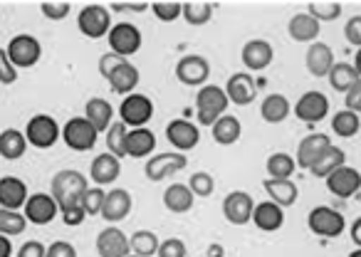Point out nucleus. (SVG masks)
<instances>
[{"instance_id":"9d476101","label":"nucleus","mask_w":361,"mask_h":257,"mask_svg":"<svg viewBox=\"0 0 361 257\" xmlns=\"http://www.w3.org/2000/svg\"><path fill=\"white\" fill-rule=\"evenodd\" d=\"M186 166H188V158L183 156V153L164 151V153H156V156H151L149 161H146L144 173L149 181L159 183V181H164V178L173 176V173L183 171Z\"/></svg>"},{"instance_id":"58836bf2","label":"nucleus","mask_w":361,"mask_h":257,"mask_svg":"<svg viewBox=\"0 0 361 257\" xmlns=\"http://www.w3.org/2000/svg\"><path fill=\"white\" fill-rule=\"evenodd\" d=\"M361 129V119L356 111H349V109H341L334 114V119H331V132L336 134V137L341 139H351L356 137Z\"/></svg>"},{"instance_id":"72a5a7b5","label":"nucleus","mask_w":361,"mask_h":257,"mask_svg":"<svg viewBox=\"0 0 361 257\" xmlns=\"http://www.w3.org/2000/svg\"><path fill=\"white\" fill-rule=\"evenodd\" d=\"M211 129H213V142L221 144V146H233V144H235L238 139H240V134H243L240 121H238L233 114L221 116V119H218Z\"/></svg>"},{"instance_id":"ea45409f","label":"nucleus","mask_w":361,"mask_h":257,"mask_svg":"<svg viewBox=\"0 0 361 257\" xmlns=\"http://www.w3.org/2000/svg\"><path fill=\"white\" fill-rule=\"evenodd\" d=\"M126 134H129V126L124 121H111V126L106 129V153L121 158L126 156Z\"/></svg>"},{"instance_id":"680f3d73","label":"nucleus","mask_w":361,"mask_h":257,"mask_svg":"<svg viewBox=\"0 0 361 257\" xmlns=\"http://www.w3.org/2000/svg\"><path fill=\"white\" fill-rule=\"evenodd\" d=\"M208 257H226V250H223V245H218V242L208 245Z\"/></svg>"},{"instance_id":"603ef678","label":"nucleus","mask_w":361,"mask_h":257,"mask_svg":"<svg viewBox=\"0 0 361 257\" xmlns=\"http://www.w3.org/2000/svg\"><path fill=\"white\" fill-rule=\"evenodd\" d=\"M344 37L349 45L359 47L361 50V15H354L351 20H346L344 25Z\"/></svg>"},{"instance_id":"f03ea898","label":"nucleus","mask_w":361,"mask_h":257,"mask_svg":"<svg viewBox=\"0 0 361 257\" xmlns=\"http://www.w3.org/2000/svg\"><path fill=\"white\" fill-rule=\"evenodd\" d=\"M228 99L226 89L218 84H206L201 87V92L196 94V119L201 126H213L221 116H226L228 111Z\"/></svg>"},{"instance_id":"473e14b6","label":"nucleus","mask_w":361,"mask_h":257,"mask_svg":"<svg viewBox=\"0 0 361 257\" xmlns=\"http://www.w3.org/2000/svg\"><path fill=\"white\" fill-rule=\"evenodd\" d=\"M193 201H196V196L183 183H173L164 191V206L171 213H188L193 208Z\"/></svg>"},{"instance_id":"a211bd4d","label":"nucleus","mask_w":361,"mask_h":257,"mask_svg":"<svg viewBox=\"0 0 361 257\" xmlns=\"http://www.w3.org/2000/svg\"><path fill=\"white\" fill-rule=\"evenodd\" d=\"M329 146H331V139L326 134H310V137H305L300 142V146H297V156H295L297 166L310 171Z\"/></svg>"},{"instance_id":"f257e3e1","label":"nucleus","mask_w":361,"mask_h":257,"mask_svg":"<svg viewBox=\"0 0 361 257\" xmlns=\"http://www.w3.org/2000/svg\"><path fill=\"white\" fill-rule=\"evenodd\" d=\"M87 178L82 176L75 168H65L60 171L50 183V196L55 198V203L60 206V211H67V208L82 206V196L87 193Z\"/></svg>"},{"instance_id":"37998d69","label":"nucleus","mask_w":361,"mask_h":257,"mask_svg":"<svg viewBox=\"0 0 361 257\" xmlns=\"http://www.w3.org/2000/svg\"><path fill=\"white\" fill-rule=\"evenodd\" d=\"M307 11H310V15L317 23H329L341 15V3H336V0H319V3H310Z\"/></svg>"},{"instance_id":"f8f14e48","label":"nucleus","mask_w":361,"mask_h":257,"mask_svg":"<svg viewBox=\"0 0 361 257\" xmlns=\"http://www.w3.org/2000/svg\"><path fill=\"white\" fill-rule=\"evenodd\" d=\"M166 139L169 144L176 149L178 153L183 151H191V149L198 146L201 142V132H198V126L188 119H173L169 126H166Z\"/></svg>"},{"instance_id":"b1692460","label":"nucleus","mask_w":361,"mask_h":257,"mask_svg":"<svg viewBox=\"0 0 361 257\" xmlns=\"http://www.w3.org/2000/svg\"><path fill=\"white\" fill-rule=\"evenodd\" d=\"M119 173H121V161L116 156H111V153H99V156H94V161H92V166H90L92 181L99 188L111 186V183L119 178Z\"/></svg>"},{"instance_id":"79ce46f5","label":"nucleus","mask_w":361,"mask_h":257,"mask_svg":"<svg viewBox=\"0 0 361 257\" xmlns=\"http://www.w3.org/2000/svg\"><path fill=\"white\" fill-rule=\"evenodd\" d=\"M27 227V220L23 213L18 211H6V208H0V235H20L23 230Z\"/></svg>"},{"instance_id":"bf43d9fd","label":"nucleus","mask_w":361,"mask_h":257,"mask_svg":"<svg viewBox=\"0 0 361 257\" xmlns=\"http://www.w3.org/2000/svg\"><path fill=\"white\" fill-rule=\"evenodd\" d=\"M351 240H354L356 247H361V218H356V220L351 222Z\"/></svg>"},{"instance_id":"3c124183","label":"nucleus","mask_w":361,"mask_h":257,"mask_svg":"<svg viewBox=\"0 0 361 257\" xmlns=\"http://www.w3.org/2000/svg\"><path fill=\"white\" fill-rule=\"evenodd\" d=\"M124 62H126L124 57L114 55V52H106V55H102V60H99V75L109 80V77L114 75V70H119Z\"/></svg>"},{"instance_id":"aec40b11","label":"nucleus","mask_w":361,"mask_h":257,"mask_svg":"<svg viewBox=\"0 0 361 257\" xmlns=\"http://www.w3.org/2000/svg\"><path fill=\"white\" fill-rule=\"evenodd\" d=\"M97 252L99 257H126L131 255L129 237L119 230V227H106L97 235Z\"/></svg>"},{"instance_id":"052dcab7","label":"nucleus","mask_w":361,"mask_h":257,"mask_svg":"<svg viewBox=\"0 0 361 257\" xmlns=\"http://www.w3.org/2000/svg\"><path fill=\"white\" fill-rule=\"evenodd\" d=\"M13 255V242L6 235H0V257H11Z\"/></svg>"},{"instance_id":"9b49d317","label":"nucleus","mask_w":361,"mask_h":257,"mask_svg":"<svg viewBox=\"0 0 361 257\" xmlns=\"http://www.w3.org/2000/svg\"><path fill=\"white\" fill-rule=\"evenodd\" d=\"M176 77L180 84L186 87H206L208 77H211V62L201 55H186L180 57L176 65Z\"/></svg>"},{"instance_id":"8fccbe9b","label":"nucleus","mask_w":361,"mask_h":257,"mask_svg":"<svg viewBox=\"0 0 361 257\" xmlns=\"http://www.w3.org/2000/svg\"><path fill=\"white\" fill-rule=\"evenodd\" d=\"M18 82V67L11 62L8 52L0 47V84H16Z\"/></svg>"},{"instance_id":"338daca9","label":"nucleus","mask_w":361,"mask_h":257,"mask_svg":"<svg viewBox=\"0 0 361 257\" xmlns=\"http://www.w3.org/2000/svg\"><path fill=\"white\" fill-rule=\"evenodd\" d=\"M359 119H361V109H359Z\"/></svg>"},{"instance_id":"393cba45","label":"nucleus","mask_w":361,"mask_h":257,"mask_svg":"<svg viewBox=\"0 0 361 257\" xmlns=\"http://www.w3.org/2000/svg\"><path fill=\"white\" fill-rule=\"evenodd\" d=\"M156 151V137L149 129H129L126 134V156L131 158H151Z\"/></svg>"},{"instance_id":"f704fd0d","label":"nucleus","mask_w":361,"mask_h":257,"mask_svg":"<svg viewBox=\"0 0 361 257\" xmlns=\"http://www.w3.org/2000/svg\"><path fill=\"white\" fill-rule=\"evenodd\" d=\"M265 171H267V178L290 181V178L295 176V171H297V161H295V156H290V153L277 151V153H272V156L267 158Z\"/></svg>"},{"instance_id":"6e6d98bb","label":"nucleus","mask_w":361,"mask_h":257,"mask_svg":"<svg viewBox=\"0 0 361 257\" xmlns=\"http://www.w3.org/2000/svg\"><path fill=\"white\" fill-rule=\"evenodd\" d=\"M45 252H47V247L42 245V242L30 240L18 250V257H45Z\"/></svg>"},{"instance_id":"ddd939ff","label":"nucleus","mask_w":361,"mask_h":257,"mask_svg":"<svg viewBox=\"0 0 361 257\" xmlns=\"http://www.w3.org/2000/svg\"><path fill=\"white\" fill-rule=\"evenodd\" d=\"M60 213V206L55 203V198L50 193H32L27 198L25 208H23V215L27 222H35V225H47L52 222Z\"/></svg>"},{"instance_id":"7ed1b4c3","label":"nucleus","mask_w":361,"mask_h":257,"mask_svg":"<svg viewBox=\"0 0 361 257\" xmlns=\"http://www.w3.org/2000/svg\"><path fill=\"white\" fill-rule=\"evenodd\" d=\"M25 139H27V146H35V149H52L62 137V129L57 124V119H52L50 114H37L27 121L25 126Z\"/></svg>"},{"instance_id":"5701e85b","label":"nucleus","mask_w":361,"mask_h":257,"mask_svg":"<svg viewBox=\"0 0 361 257\" xmlns=\"http://www.w3.org/2000/svg\"><path fill=\"white\" fill-rule=\"evenodd\" d=\"M129 213H131V196H129V191H124V188H111V191H106L104 206H102V213H99V215L104 218L106 222L124 220Z\"/></svg>"},{"instance_id":"c9c22d12","label":"nucleus","mask_w":361,"mask_h":257,"mask_svg":"<svg viewBox=\"0 0 361 257\" xmlns=\"http://www.w3.org/2000/svg\"><path fill=\"white\" fill-rule=\"evenodd\" d=\"M341 166H346V153L341 151V149H336V146H329L319 156V161L310 168V171H312V176H317V178H326Z\"/></svg>"},{"instance_id":"7c9ffc66","label":"nucleus","mask_w":361,"mask_h":257,"mask_svg":"<svg viewBox=\"0 0 361 257\" xmlns=\"http://www.w3.org/2000/svg\"><path fill=\"white\" fill-rule=\"evenodd\" d=\"M292 106L285 94H267L260 104V116L267 124H282L290 116Z\"/></svg>"},{"instance_id":"39448f33","label":"nucleus","mask_w":361,"mask_h":257,"mask_svg":"<svg viewBox=\"0 0 361 257\" xmlns=\"http://www.w3.org/2000/svg\"><path fill=\"white\" fill-rule=\"evenodd\" d=\"M154 116V101L149 99L141 92H134V94L124 96L119 106V121H124L129 129H144L146 124Z\"/></svg>"},{"instance_id":"c85d7f7f","label":"nucleus","mask_w":361,"mask_h":257,"mask_svg":"<svg viewBox=\"0 0 361 257\" xmlns=\"http://www.w3.org/2000/svg\"><path fill=\"white\" fill-rule=\"evenodd\" d=\"M287 32L295 42H317L319 35V23L310 15V13H297L290 23H287Z\"/></svg>"},{"instance_id":"0eeeda50","label":"nucleus","mask_w":361,"mask_h":257,"mask_svg":"<svg viewBox=\"0 0 361 257\" xmlns=\"http://www.w3.org/2000/svg\"><path fill=\"white\" fill-rule=\"evenodd\" d=\"M6 52L18 70H27V67H35L37 62H40L42 45H40L37 37L25 35V32H23V35H16L11 42H8Z\"/></svg>"},{"instance_id":"412c9836","label":"nucleus","mask_w":361,"mask_h":257,"mask_svg":"<svg viewBox=\"0 0 361 257\" xmlns=\"http://www.w3.org/2000/svg\"><path fill=\"white\" fill-rule=\"evenodd\" d=\"M240 57H243V65L250 72H262L272 65L275 50H272V45L267 40H250V42H245Z\"/></svg>"},{"instance_id":"e2e57ef3","label":"nucleus","mask_w":361,"mask_h":257,"mask_svg":"<svg viewBox=\"0 0 361 257\" xmlns=\"http://www.w3.org/2000/svg\"><path fill=\"white\" fill-rule=\"evenodd\" d=\"M354 70L359 72V77H361V50H359V52H356V55H354Z\"/></svg>"},{"instance_id":"f3484780","label":"nucleus","mask_w":361,"mask_h":257,"mask_svg":"<svg viewBox=\"0 0 361 257\" xmlns=\"http://www.w3.org/2000/svg\"><path fill=\"white\" fill-rule=\"evenodd\" d=\"M223 89H226L228 99L238 106H247L257 99V82L252 80V75H247V72H235Z\"/></svg>"},{"instance_id":"4c0bfd02","label":"nucleus","mask_w":361,"mask_h":257,"mask_svg":"<svg viewBox=\"0 0 361 257\" xmlns=\"http://www.w3.org/2000/svg\"><path fill=\"white\" fill-rule=\"evenodd\" d=\"M359 80H361L359 72H356L354 65H349V62H336V65L331 67V72H329V84L334 87L336 92H344V94Z\"/></svg>"},{"instance_id":"13d9d810","label":"nucleus","mask_w":361,"mask_h":257,"mask_svg":"<svg viewBox=\"0 0 361 257\" xmlns=\"http://www.w3.org/2000/svg\"><path fill=\"white\" fill-rule=\"evenodd\" d=\"M146 8H151L149 3H111V11H134V13H144Z\"/></svg>"},{"instance_id":"6ab92c4d","label":"nucleus","mask_w":361,"mask_h":257,"mask_svg":"<svg viewBox=\"0 0 361 257\" xmlns=\"http://www.w3.org/2000/svg\"><path fill=\"white\" fill-rule=\"evenodd\" d=\"M27 198V183L18 176H3L0 178V208L6 211H20L25 208Z\"/></svg>"},{"instance_id":"423d86ee","label":"nucleus","mask_w":361,"mask_h":257,"mask_svg":"<svg viewBox=\"0 0 361 257\" xmlns=\"http://www.w3.org/2000/svg\"><path fill=\"white\" fill-rule=\"evenodd\" d=\"M77 27L85 37L90 40H99V37L109 35L111 30V13L106 11L99 3H92V6H85L82 13L77 15Z\"/></svg>"},{"instance_id":"0e129e2a","label":"nucleus","mask_w":361,"mask_h":257,"mask_svg":"<svg viewBox=\"0 0 361 257\" xmlns=\"http://www.w3.org/2000/svg\"><path fill=\"white\" fill-rule=\"evenodd\" d=\"M349 257H361V247H359V250H354V252H351Z\"/></svg>"},{"instance_id":"864d4df0","label":"nucleus","mask_w":361,"mask_h":257,"mask_svg":"<svg viewBox=\"0 0 361 257\" xmlns=\"http://www.w3.org/2000/svg\"><path fill=\"white\" fill-rule=\"evenodd\" d=\"M45 257H77V250H75V245H70V242L55 240L50 247H47Z\"/></svg>"},{"instance_id":"dca6fc26","label":"nucleus","mask_w":361,"mask_h":257,"mask_svg":"<svg viewBox=\"0 0 361 257\" xmlns=\"http://www.w3.org/2000/svg\"><path fill=\"white\" fill-rule=\"evenodd\" d=\"M324 181H326L329 193L336 198H351L354 193L361 191V173L351 166L336 168V171L331 173V176H326Z\"/></svg>"},{"instance_id":"a18cd8bd","label":"nucleus","mask_w":361,"mask_h":257,"mask_svg":"<svg viewBox=\"0 0 361 257\" xmlns=\"http://www.w3.org/2000/svg\"><path fill=\"white\" fill-rule=\"evenodd\" d=\"M151 11L159 18L161 23H173L176 18H180L183 11V3H176V0H159V3H151Z\"/></svg>"},{"instance_id":"e433bc0d","label":"nucleus","mask_w":361,"mask_h":257,"mask_svg":"<svg viewBox=\"0 0 361 257\" xmlns=\"http://www.w3.org/2000/svg\"><path fill=\"white\" fill-rule=\"evenodd\" d=\"M183 20L193 27H201V25H208L213 18V6L208 0H186L183 3V11H180Z\"/></svg>"},{"instance_id":"09e8293b","label":"nucleus","mask_w":361,"mask_h":257,"mask_svg":"<svg viewBox=\"0 0 361 257\" xmlns=\"http://www.w3.org/2000/svg\"><path fill=\"white\" fill-rule=\"evenodd\" d=\"M159 257H186V242L178 237H169V240L159 242Z\"/></svg>"},{"instance_id":"4be33fe9","label":"nucleus","mask_w":361,"mask_h":257,"mask_svg":"<svg viewBox=\"0 0 361 257\" xmlns=\"http://www.w3.org/2000/svg\"><path fill=\"white\" fill-rule=\"evenodd\" d=\"M305 65L312 77H329L331 67L336 65L334 52H331V47L326 45V42H312V45L307 47Z\"/></svg>"},{"instance_id":"4468645a","label":"nucleus","mask_w":361,"mask_h":257,"mask_svg":"<svg viewBox=\"0 0 361 257\" xmlns=\"http://www.w3.org/2000/svg\"><path fill=\"white\" fill-rule=\"evenodd\" d=\"M326 114H329V99H326V94H322L317 89L305 92L295 104V116L300 121H305V124H317Z\"/></svg>"},{"instance_id":"20e7f679","label":"nucleus","mask_w":361,"mask_h":257,"mask_svg":"<svg viewBox=\"0 0 361 257\" xmlns=\"http://www.w3.org/2000/svg\"><path fill=\"white\" fill-rule=\"evenodd\" d=\"M97 139H99V132L85 116H75L62 126V142L72 151H92L97 146Z\"/></svg>"},{"instance_id":"2eb2a0df","label":"nucleus","mask_w":361,"mask_h":257,"mask_svg":"<svg viewBox=\"0 0 361 257\" xmlns=\"http://www.w3.org/2000/svg\"><path fill=\"white\" fill-rule=\"evenodd\" d=\"M252 211H255V201L245 191L228 193L226 201H223V215L233 225H247L252 220Z\"/></svg>"},{"instance_id":"a878e982","label":"nucleus","mask_w":361,"mask_h":257,"mask_svg":"<svg viewBox=\"0 0 361 257\" xmlns=\"http://www.w3.org/2000/svg\"><path fill=\"white\" fill-rule=\"evenodd\" d=\"M252 222L257 225V230L275 232V230H280L282 222H285V211L272 201L257 203L255 211H252Z\"/></svg>"},{"instance_id":"69168bd1","label":"nucleus","mask_w":361,"mask_h":257,"mask_svg":"<svg viewBox=\"0 0 361 257\" xmlns=\"http://www.w3.org/2000/svg\"><path fill=\"white\" fill-rule=\"evenodd\" d=\"M126 257H139V255H126Z\"/></svg>"},{"instance_id":"c03bdc74","label":"nucleus","mask_w":361,"mask_h":257,"mask_svg":"<svg viewBox=\"0 0 361 257\" xmlns=\"http://www.w3.org/2000/svg\"><path fill=\"white\" fill-rule=\"evenodd\" d=\"M188 188H191L193 196L198 198H208L213 191H216V181H213V176L208 171H198L191 176V181H188Z\"/></svg>"},{"instance_id":"bb28decb","label":"nucleus","mask_w":361,"mask_h":257,"mask_svg":"<svg viewBox=\"0 0 361 257\" xmlns=\"http://www.w3.org/2000/svg\"><path fill=\"white\" fill-rule=\"evenodd\" d=\"M111 116H114V106L102 96H92L85 104V119L94 126L97 132H106L111 126Z\"/></svg>"},{"instance_id":"2f4dec72","label":"nucleus","mask_w":361,"mask_h":257,"mask_svg":"<svg viewBox=\"0 0 361 257\" xmlns=\"http://www.w3.org/2000/svg\"><path fill=\"white\" fill-rule=\"evenodd\" d=\"M27 151V139L23 132L18 129H6V132L0 134V156L6 158V161H18L23 158Z\"/></svg>"},{"instance_id":"cd10ccee","label":"nucleus","mask_w":361,"mask_h":257,"mask_svg":"<svg viewBox=\"0 0 361 257\" xmlns=\"http://www.w3.org/2000/svg\"><path fill=\"white\" fill-rule=\"evenodd\" d=\"M262 188L267 191V196H270L272 203H277L280 208H290L292 203L297 201V196H300V188H297V183L292 181H277V178H265V183H262Z\"/></svg>"},{"instance_id":"de8ad7c7","label":"nucleus","mask_w":361,"mask_h":257,"mask_svg":"<svg viewBox=\"0 0 361 257\" xmlns=\"http://www.w3.org/2000/svg\"><path fill=\"white\" fill-rule=\"evenodd\" d=\"M106 191H102L99 186L97 188H87V193L82 196V208H85L87 215H99L102 206H104Z\"/></svg>"},{"instance_id":"a19ab883","label":"nucleus","mask_w":361,"mask_h":257,"mask_svg":"<svg viewBox=\"0 0 361 257\" xmlns=\"http://www.w3.org/2000/svg\"><path fill=\"white\" fill-rule=\"evenodd\" d=\"M129 245H131V255L151 257L159 252V237L151 230H136L134 235L129 237Z\"/></svg>"},{"instance_id":"c756f323","label":"nucleus","mask_w":361,"mask_h":257,"mask_svg":"<svg viewBox=\"0 0 361 257\" xmlns=\"http://www.w3.org/2000/svg\"><path fill=\"white\" fill-rule=\"evenodd\" d=\"M139 80H141L139 70L126 60L124 65H121L119 70H114V75L109 77V84H111V92H116V94H121V96H129V94H134V89L139 87Z\"/></svg>"},{"instance_id":"6e6552de","label":"nucleus","mask_w":361,"mask_h":257,"mask_svg":"<svg viewBox=\"0 0 361 257\" xmlns=\"http://www.w3.org/2000/svg\"><path fill=\"white\" fill-rule=\"evenodd\" d=\"M307 225H310V230L314 232V235L329 240V237H339L341 232H344L346 220L339 211H334V208L317 206L314 211L310 213V218H307Z\"/></svg>"},{"instance_id":"1a4fd4ad","label":"nucleus","mask_w":361,"mask_h":257,"mask_svg":"<svg viewBox=\"0 0 361 257\" xmlns=\"http://www.w3.org/2000/svg\"><path fill=\"white\" fill-rule=\"evenodd\" d=\"M106 40H109L111 52L124 57V60L141 50V30L134 23H116V25H111Z\"/></svg>"},{"instance_id":"5fc2aeb1","label":"nucleus","mask_w":361,"mask_h":257,"mask_svg":"<svg viewBox=\"0 0 361 257\" xmlns=\"http://www.w3.org/2000/svg\"><path fill=\"white\" fill-rule=\"evenodd\" d=\"M60 213H62V222H65V225H70V227L82 225V222H85V218H87V213H85V208H82V206L67 208V211H60Z\"/></svg>"},{"instance_id":"4d7b16f0","label":"nucleus","mask_w":361,"mask_h":257,"mask_svg":"<svg viewBox=\"0 0 361 257\" xmlns=\"http://www.w3.org/2000/svg\"><path fill=\"white\" fill-rule=\"evenodd\" d=\"M346 109L359 114V109H361V80L356 82L349 92H346Z\"/></svg>"},{"instance_id":"49530a36","label":"nucleus","mask_w":361,"mask_h":257,"mask_svg":"<svg viewBox=\"0 0 361 257\" xmlns=\"http://www.w3.org/2000/svg\"><path fill=\"white\" fill-rule=\"evenodd\" d=\"M40 11L47 20H65V18L70 15L72 6L67 3V0H42Z\"/></svg>"}]
</instances>
